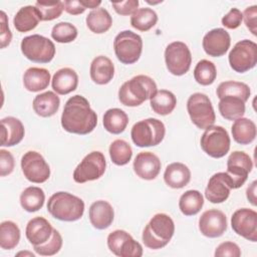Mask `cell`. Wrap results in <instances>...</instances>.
I'll list each match as a JSON object with an SVG mask.
<instances>
[{
	"label": "cell",
	"instance_id": "6da1fadb",
	"mask_svg": "<svg viewBox=\"0 0 257 257\" xmlns=\"http://www.w3.org/2000/svg\"><path fill=\"white\" fill-rule=\"evenodd\" d=\"M60 120L64 131L84 136L95 128L97 114L91 109L89 101L84 96L75 94L65 102Z\"/></svg>",
	"mask_w": 257,
	"mask_h": 257
},
{
	"label": "cell",
	"instance_id": "7a4b0ae2",
	"mask_svg": "<svg viewBox=\"0 0 257 257\" xmlns=\"http://www.w3.org/2000/svg\"><path fill=\"white\" fill-rule=\"evenodd\" d=\"M157 92L155 80L144 74H139L122 83L118 89V100L125 106H139Z\"/></svg>",
	"mask_w": 257,
	"mask_h": 257
},
{
	"label": "cell",
	"instance_id": "3957f363",
	"mask_svg": "<svg viewBox=\"0 0 257 257\" xmlns=\"http://www.w3.org/2000/svg\"><path fill=\"white\" fill-rule=\"evenodd\" d=\"M175 233L173 219L165 213H158L150 220L143 231L142 239L146 247L157 250L169 244Z\"/></svg>",
	"mask_w": 257,
	"mask_h": 257
},
{
	"label": "cell",
	"instance_id": "277c9868",
	"mask_svg": "<svg viewBox=\"0 0 257 257\" xmlns=\"http://www.w3.org/2000/svg\"><path fill=\"white\" fill-rule=\"evenodd\" d=\"M47 211L57 220L74 222L82 217L84 202L68 192H56L48 199Z\"/></svg>",
	"mask_w": 257,
	"mask_h": 257
},
{
	"label": "cell",
	"instance_id": "5b68a950",
	"mask_svg": "<svg viewBox=\"0 0 257 257\" xmlns=\"http://www.w3.org/2000/svg\"><path fill=\"white\" fill-rule=\"evenodd\" d=\"M165 134L166 127L164 122L154 117L136 122L131 131L133 143L140 148L158 146L163 142Z\"/></svg>",
	"mask_w": 257,
	"mask_h": 257
},
{
	"label": "cell",
	"instance_id": "8992f818",
	"mask_svg": "<svg viewBox=\"0 0 257 257\" xmlns=\"http://www.w3.org/2000/svg\"><path fill=\"white\" fill-rule=\"evenodd\" d=\"M20 48L27 59L36 63H48L55 55L54 43L49 38L39 34L24 37Z\"/></svg>",
	"mask_w": 257,
	"mask_h": 257
},
{
	"label": "cell",
	"instance_id": "52a82bcc",
	"mask_svg": "<svg viewBox=\"0 0 257 257\" xmlns=\"http://www.w3.org/2000/svg\"><path fill=\"white\" fill-rule=\"evenodd\" d=\"M187 110L192 122L201 130L214 124L216 114L208 95L202 92L191 94L187 100Z\"/></svg>",
	"mask_w": 257,
	"mask_h": 257
},
{
	"label": "cell",
	"instance_id": "ba28073f",
	"mask_svg": "<svg viewBox=\"0 0 257 257\" xmlns=\"http://www.w3.org/2000/svg\"><path fill=\"white\" fill-rule=\"evenodd\" d=\"M113 49L116 58L121 63L133 64L141 57L143 39L139 34L131 30H123L114 37Z\"/></svg>",
	"mask_w": 257,
	"mask_h": 257
},
{
	"label": "cell",
	"instance_id": "9c48e42d",
	"mask_svg": "<svg viewBox=\"0 0 257 257\" xmlns=\"http://www.w3.org/2000/svg\"><path fill=\"white\" fill-rule=\"evenodd\" d=\"M200 145L202 150L215 159L223 158L230 150L231 140L228 132L221 125H211L203 133Z\"/></svg>",
	"mask_w": 257,
	"mask_h": 257
},
{
	"label": "cell",
	"instance_id": "30bf717a",
	"mask_svg": "<svg viewBox=\"0 0 257 257\" xmlns=\"http://www.w3.org/2000/svg\"><path fill=\"white\" fill-rule=\"evenodd\" d=\"M228 59L231 68L238 73L254 68L257 63V44L248 39L238 41L229 52Z\"/></svg>",
	"mask_w": 257,
	"mask_h": 257
},
{
	"label": "cell",
	"instance_id": "8fae6325",
	"mask_svg": "<svg viewBox=\"0 0 257 257\" xmlns=\"http://www.w3.org/2000/svg\"><path fill=\"white\" fill-rule=\"evenodd\" d=\"M165 62L170 73L176 76L186 74L192 63V54L188 45L182 41H174L165 49Z\"/></svg>",
	"mask_w": 257,
	"mask_h": 257
},
{
	"label": "cell",
	"instance_id": "7c38bea8",
	"mask_svg": "<svg viewBox=\"0 0 257 257\" xmlns=\"http://www.w3.org/2000/svg\"><path fill=\"white\" fill-rule=\"evenodd\" d=\"M106 161L104 155L99 151L87 154L73 171V180L78 184L94 181L102 177L105 172Z\"/></svg>",
	"mask_w": 257,
	"mask_h": 257
},
{
	"label": "cell",
	"instance_id": "4fadbf2b",
	"mask_svg": "<svg viewBox=\"0 0 257 257\" xmlns=\"http://www.w3.org/2000/svg\"><path fill=\"white\" fill-rule=\"evenodd\" d=\"M21 169L24 177L31 183L41 184L50 177V168L43 156L35 151H28L21 158Z\"/></svg>",
	"mask_w": 257,
	"mask_h": 257
},
{
	"label": "cell",
	"instance_id": "5bb4252c",
	"mask_svg": "<svg viewBox=\"0 0 257 257\" xmlns=\"http://www.w3.org/2000/svg\"><path fill=\"white\" fill-rule=\"evenodd\" d=\"M106 242L110 252L118 257H141L143 255L142 245L124 230L110 232Z\"/></svg>",
	"mask_w": 257,
	"mask_h": 257
},
{
	"label": "cell",
	"instance_id": "9a60e30c",
	"mask_svg": "<svg viewBox=\"0 0 257 257\" xmlns=\"http://www.w3.org/2000/svg\"><path fill=\"white\" fill-rule=\"evenodd\" d=\"M252 169L253 162L249 155L241 151L230 154L227 160L226 173L233 182V189H238L244 185Z\"/></svg>",
	"mask_w": 257,
	"mask_h": 257
},
{
	"label": "cell",
	"instance_id": "2e32d148",
	"mask_svg": "<svg viewBox=\"0 0 257 257\" xmlns=\"http://www.w3.org/2000/svg\"><path fill=\"white\" fill-rule=\"evenodd\" d=\"M233 231L251 242L257 241V213L248 208L236 210L231 217Z\"/></svg>",
	"mask_w": 257,
	"mask_h": 257
},
{
	"label": "cell",
	"instance_id": "e0dca14e",
	"mask_svg": "<svg viewBox=\"0 0 257 257\" xmlns=\"http://www.w3.org/2000/svg\"><path fill=\"white\" fill-rule=\"evenodd\" d=\"M227 217L217 209L205 211L199 219V230L202 235L208 238L222 236L227 230Z\"/></svg>",
	"mask_w": 257,
	"mask_h": 257
},
{
	"label": "cell",
	"instance_id": "ac0fdd59",
	"mask_svg": "<svg viewBox=\"0 0 257 257\" xmlns=\"http://www.w3.org/2000/svg\"><path fill=\"white\" fill-rule=\"evenodd\" d=\"M232 189L233 182L228 174L226 172H219L209 179L205 189V197L213 204H220L229 198Z\"/></svg>",
	"mask_w": 257,
	"mask_h": 257
},
{
	"label": "cell",
	"instance_id": "d6986e66",
	"mask_svg": "<svg viewBox=\"0 0 257 257\" xmlns=\"http://www.w3.org/2000/svg\"><path fill=\"white\" fill-rule=\"evenodd\" d=\"M231 37L224 28H214L203 37V49L209 56L220 57L230 48Z\"/></svg>",
	"mask_w": 257,
	"mask_h": 257
},
{
	"label": "cell",
	"instance_id": "ffe728a7",
	"mask_svg": "<svg viewBox=\"0 0 257 257\" xmlns=\"http://www.w3.org/2000/svg\"><path fill=\"white\" fill-rule=\"evenodd\" d=\"M161 161L157 155L152 152H141L134 161V171L136 175L147 181L154 180L161 171Z\"/></svg>",
	"mask_w": 257,
	"mask_h": 257
},
{
	"label": "cell",
	"instance_id": "44dd1931",
	"mask_svg": "<svg viewBox=\"0 0 257 257\" xmlns=\"http://www.w3.org/2000/svg\"><path fill=\"white\" fill-rule=\"evenodd\" d=\"M88 217L91 225L95 229L104 230L112 224L114 219V211L108 202L98 200L90 205Z\"/></svg>",
	"mask_w": 257,
	"mask_h": 257
},
{
	"label": "cell",
	"instance_id": "7402d4cb",
	"mask_svg": "<svg viewBox=\"0 0 257 257\" xmlns=\"http://www.w3.org/2000/svg\"><path fill=\"white\" fill-rule=\"evenodd\" d=\"M53 232L51 224L43 217L32 218L26 225L25 235L27 240L33 246L41 245L47 242Z\"/></svg>",
	"mask_w": 257,
	"mask_h": 257
},
{
	"label": "cell",
	"instance_id": "603a6c76",
	"mask_svg": "<svg viewBox=\"0 0 257 257\" xmlns=\"http://www.w3.org/2000/svg\"><path fill=\"white\" fill-rule=\"evenodd\" d=\"M25 130L20 119L6 116L1 119V146L14 147L24 138Z\"/></svg>",
	"mask_w": 257,
	"mask_h": 257
},
{
	"label": "cell",
	"instance_id": "cb8c5ba5",
	"mask_svg": "<svg viewBox=\"0 0 257 257\" xmlns=\"http://www.w3.org/2000/svg\"><path fill=\"white\" fill-rule=\"evenodd\" d=\"M91 80L99 85L107 84L114 75V65L105 55H98L93 58L89 68Z\"/></svg>",
	"mask_w": 257,
	"mask_h": 257
},
{
	"label": "cell",
	"instance_id": "d4e9b609",
	"mask_svg": "<svg viewBox=\"0 0 257 257\" xmlns=\"http://www.w3.org/2000/svg\"><path fill=\"white\" fill-rule=\"evenodd\" d=\"M78 85V75L74 69L63 67L58 69L52 76L51 86L53 90L61 95L68 94L76 89Z\"/></svg>",
	"mask_w": 257,
	"mask_h": 257
},
{
	"label": "cell",
	"instance_id": "484cf974",
	"mask_svg": "<svg viewBox=\"0 0 257 257\" xmlns=\"http://www.w3.org/2000/svg\"><path fill=\"white\" fill-rule=\"evenodd\" d=\"M191 171L183 163L175 162L167 166L164 173L165 183L173 189H182L189 184Z\"/></svg>",
	"mask_w": 257,
	"mask_h": 257
},
{
	"label": "cell",
	"instance_id": "4316f807",
	"mask_svg": "<svg viewBox=\"0 0 257 257\" xmlns=\"http://www.w3.org/2000/svg\"><path fill=\"white\" fill-rule=\"evenodd\" d=\"M51 75L46 68L29 67L23 74L24 87L31 92H38L48 87Z\"/></svg>",
	"mask_w": 257,
	"mask_h": 257
},
{
	"label": "cell",
	"instance_id": "83f0119b",
	"mask_svg": "<svg viewBox=\"0 0 257 257\" xmlns=\"http://www.w3.org/2000/svg\"><path fill=\"white\" fill-rule=\"evenodd\" d=\"M60 104L59 96L53 91H45L37 94L32 102L34 112L41 117H50L54 115Z\"/></svg>",
	"mask_w": 257,
	"mask_h": 257
},
{
	"label": "cell",
	"instance_id": "f1b7e54d",
	"mask_svg": "<svg viewBox=\"0 0 257 257\" xmlns=\"http://www.w3.org/2000/svg\"><path fill=\"white\" fill-rule=\"evenodd\" d=\"M40 14L35 6L26 5L21 7L13 18V24L17 31L28 32L33 30L39 23Z\"/></svg>",
	"mask_w": 257,
	"mask_h": 257
},
{
	"label": "cell",
	"instance_id": "f546056e",
	"mask_svg": "<svg viewBox=\"0 0 257 257\" xmlns=\"http://www.w3.org/2000/svg\"><path fill=\"white\" fill-rule=\"evenodd\" d=\"M232 137L239 145H249L256 138V124L247 117H239L231 126Z\"/></svg>",
	"mask_w": 257,
	"mask_h": 257
},
{
	"label": "cell",
	"instance_id": "4dcf8cb0",
	"mask_svg": "<svg viewBox=\"0 0 257 257\" xmlns=\"http://www.w3.org/2000/svg\"><path fill=\"white\" fill-rule=\"evenodd\" d=\"M220 114L227 120H235L243 117L245 113V101L237 96L226 95L220 98L218 103Z\"/></svg>",
	"mask_w": 257,
	"mask_h": 257
},
{
	"label": "cell",
	"instance_id": "1f68e13d",
	"mask_svg": "<svg viewBox=\"0 0 257 257\" xmlns=\"http://www.w3.org/2000/svg\"><path fill=\"white\" fill-rule=\"evenodd\" d=\"M102 123L105 131L108 133L112 135H119L126 128L128 116L125 111L120 108H109L103 114Z\"/></svg>",
	"mask_w": 257,
	"mask_h": 257
},
{
	"label": "cell",
	"instance_id": "d6a6232c",
	"mask_svg": "<svg viewBox=\"0 0 257 257\" xmlns=\"http://www.w3.org/2000/svg\"><path fill=\"white\" fill-rule=\"evenodd\" d=\"M150 104L156 113L160 115H167L175 109L177 105V97L170 90H157V92L151 97Z\"/></svg>",
	"mask_w": 257,
	"mask_h": 257
},
{
	"label": "cell",
	"instance_id": "836d02e7",
	"mask_svg": "<svg viewBox=\"0 0 257 257\" xmlns=\"http://www.w3.org/2000/svg\"><path fill=\"white\" fill-rule=\"evenodd\" d=\"M85 22L91 32L101 34L111 27L112 18L106 9L98 7L87 14Z\"/></svg>",
	"mask_w": 257,
	"mask_h": 257
},
{
	"label": "cell",
	"instance_id": "e575fe53",
	"mask_svg": "<svg viewBox=\"0 0 257 257\" xmlns=\"http://www.w3.org/2000/svg\"><path fill=\"white\" fill-rule=\"evenodd\" d=\"M45 201V194L43 190L36 186H30L24 189L20 195L21 207L29 213L40 210Z\"/></svg>",
	"mask_w": 257,
	"mask_h": 257
},
{
	"label": "cell",
	"instance_id": "d590c367",
	"mask_svg": "<svg viewBox=\"0 0 257 257\" xmlns=\"http://www.w3.org/2000/svg\"><path fill=\"white\" fill-rule=\"evenodd\" d=\"M204 205L203 195L197 190H188L179 200L180 211L185 216H194L198 214Z\"/></svg>",
	"mask_w": 257,
	"mask_h": 257
},
{
	"label": "cell",
	"instance_id": "8d00e7d4",
	"mask_svg": "<svg viewBox=\"0 0 257 257\" xmlns=\"http://www.w3.org/2000/svg\"><path fill=\"white\" fill-rule=\"evenodd\" d=\"M216 94L219 97V99L226 95H231V96L240 97L246 102L250 97L251 90H250V87L244 82L227 80V81L221 82L218 85Z\"/></svg>",
	"mask_w": 257,
	"mask_h": 257
},
{
	"label": "cell",
	"instance_id": "74e56055",
	"mask_svg": "<svg viewBox=\"0 0 257 257\" xmlns=\"http://www.w3.org/2000/svg\"><path fill=\"white\" fill-rule=\"evenodd\" d=\"M20 241V229L12 221H3L0 224V247L4 250L14 249Z\"/></svg>",
	"mask_w": 257,
	"mask_h": 257
},
{
	"label": "cell",
	"instance_id": "f35d334b",
	"mask_svg": "<svg viewBox=\"0 0 257 257\" xmlns=\"http://www.w3.org/2000/svg\"><path fill=\"white\" fill-rule=\"evenodd\" d=\"M158 22V15L152 8L144 7L138 9L131 17V25L142 32L153 28Z\"/></svg>",
	"mask_w": 257,
	"mask_h": 257
},
{
	"label": "cell",
	"instance_id": "ab89813d",
	"mask_svg": "<svg viewBox=\"0 0 257 257\" xmlns=\"http://www.w3.org/2000/svg\"><path fill=\"white\" fill-rule=\"evenodd\" d=\"M108 153H109L111 162L116 166L126 165L133 157V150L130 144L119 139L114 140L110 144Z\"/></svg>",
	"mask_w": 257,
	"mask_h": 257
},
{
	"label": "cell",
	"instance_id": "60d3db41",
	"mask_svg": "<svg viewBox=\"0 0 257 257\" xmlns=\"http://www.w3.org/2000/svg\"><path fill=\"white\" fill-rule=\"evenodd\" d=\"M217 77L215 64L207 59L200 60L194 68V78L201 85L212 84Z\"/></svg>",
	"mask_w": 257,
	"mask_h": 257
},
{
	"label": "cell",
	"instance_id": "b9f144b4",
	"mask_svg": "<svg viewBox=\"0 0 257 257\" xmlns=\"http://www.w3.org/2000/svg\"><path fill=\"white\" fill-rule=\"evenodd\" d=\"M41 21H51L58 18L64 10L62 1H37L35 3Z\"/></svg>",
	"mask_w": 257,
	"mask_h": 257
},
{
	"label": "cell",
	"instance_id": "7bdbcfd3",
	"mask_svg": "<svg viewBox=\"0 0 257 257\" xmlns=\"http://www.w3.org/2000/svg\"><path fill=\"white\" fill-rule=\"evenodd\" d=\"M77 28L69 22H59L52 27L51 37L58 43H69L77 37Z\"/></svg>",
	"mask_w": 257,
	"mask_h": 257
},
{
	"label": "cell",
	"instance_id": "ee69618b",
	"mask_svg": "<svg viewBox=\"0 0 257 257\" xmlns=\"http://www.w3.org/2000/svg\"><path fill=\"white\" fill-rule=\"evenodd\" d=\"M62 243H63V240L60 233L53 228V232L50 239L44 244L33 246V249L37 254L41 256H52L60 251L62 247Z\"/></svg>",
	"mask_w": 257,
	"mask_h": 257
},
{
	"label": "cell",
	"instance_id": "f6af8a7d",
	"mask_svg": "<svg viewBox=\"0 0 257 257\" xmlns=\"http://www.w3.org/2000/svg\"><path fill=\"white\" fill-rule=\"evenodd\" d=\"M214 255L216 257H240L241 256V250L239 246L231 241H226L221 243L215 250Z\"/></svg>",
	"mask_w": 257,
	"mask_h": 257
},
{
	"label": "cell",
	"instance_id": "bcb514c9",
	"mask_svg": "<svg viewBox=\"0 0 257 257\" xmlns=\"http://www.w3.org/2000/svg\"><path fill=\"white\" fill-rule=\"evenodd\" d=\"M243 20V14L238 8H231V10L223 16L221 22L222 25L228 29L238 28Z\"/></svg>",
	"mask_w": 257,
	"mask_h": 257
},
{
	"label": "cell",
	"instance_id": "7dc6e473",
	"mask_svg": "<svg viewBox=\"0 0 257 257\" xmlns=\"http://www.w3.org/2000/svg\"><path fill=\"white\" fill-rule=\"evenodd\" d=\"M15 162L12 154L4 149L0 150V176L10 175L14 170Z\"/></svg>",
	"mask_w": 257,
	"mask_h": 257
},
{
	"label": "cell",
	"instance_id": "c3c4849f",
	"mask_svg": "<svg viewBox=\"0 0 257 257\" xmlns=\"http://www.w3.org/2000/svg\"><path fill=\"white\" fill-rule=\"evenodd\" d=\"M139 0H125L120 2H111L114 11L119 15H133L139 7Z\"/></svg>",
	"mask_w": 257,
	"mask_h": 257
},
{
	"label": "cell",
	"instance_id": "681fc988",
	"mask_svg": "<svg viewBox=\"0 0 257 257\" xmlns=\"http://www.w3.org/2000/svg\"><path fill=\"white\" fill-rule=\"evenodd\" d=\"M243 14L244 22L246 27L250 30V32L253 35H257V24H256V18H257V6L252 5L247 7Z\"/></svg>",
	"mask_w": 257,
	"mask_h": 257
},
{
	"label": "cell",
	"instance_id": "f907efd6",
	"mask_svg": "<svg viewBox=\"0 0 257 257\" xmlns=\"http://www.w3.org/2000/svg\"><path fill=\"white\" fill-rule=\"evenodd\" d=\"M0 15H1V32H0L1 48H5L11 42L12 33L8 26V19H7L6 13L4 11H1Z\"/></svg>",
	"mask_w": 257,
	"mask_h": 257
},
{
	"label": "cell",
	"instance_id": "816d5d0a",
	"mask_svg": "<svg viewBox=\"0 0 257 257\" xmlns=\"http://www.w3.org/2000/svg\"><path fill=\"white\" fill-rule=\"evenodd\" d=\"M63 3H64V10L71 15L82 14L86 10L82 0H66Z\"/></svg>",
	"mask_w": 257,
	"mask_h": 257
},
{
	"label": "cell",
	"instance_id": "f5cc1de1",
	"mask_svg": "<svg viewBox=\"0 0 257 257\" xmlns=\"http://www.w3.org/2000/svg\"><path fill=\"white\" fill-rule=\"evenodd\" d=\"M256 185H257V182L256 181H253L251 183V185L247 188L246 190V197L248 199V201L253 205V206H256L257 205V202H256Z\"/></svg>",
	"mask_w": 257,
	"mask_h": 257
},
{
	"label": "cell",
	"instance_id": "db71d44e",
	"mask_svg": "<svg viewBox=\"0 0 257 257\" xmlns=\"http://www.w3.org/2000/svg\"><path fill=\"white\" fill-rule=\"evenodd\" d=\"M83 4L85 6V8H90V9H96L98 8V6L101 4V1H95V0H86V1H83Z\"/></svg>",
	"mask_w": 257,
	"mask_h": 257
},
{
	"label": "cell",
	"instance_id": "11a10c76",
	"mask_svg": "<svg viewBox=\"0 0 257 257\" xmlns=\"http://www.w3.org/2000/svg\"><path fill=\"white\" fill-rule=\"evenodd\" d=\"M17 255L19 256V255H28V256H30V257H34V254L33 253H30V252H19V253H17Z\"/></svg>",
	"mask_w": 257,
	"mask_h": 257
}]
</instances>
